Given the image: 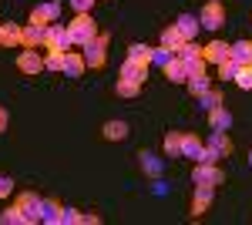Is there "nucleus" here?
<instances>
[{"label": "nucleus", "instance_id": "dca6fc26", "mask_svg": "<svg viewBox=\"0 0 252 225\" xmlns=\"http://www.w3.org/2000/svg\"><path fill=\"white\" fill-rule=\"evenodd\" d=\"M101 134H104V141H125L128 138V121H104Z\"/></svg>", "mask_w": 252, "mask_h": 225}, {"label": "nucleus", "instance_id": "ea45409f", "mask_svg": "<svg viewBox=\"0 0 252 225\" xmlns=\"http://www.w3.org/2000/svg\"><path fill=\"white\" fill-rule=\"evenodd\" d=\"M249 165H252V151H249Z\"/></svg>", "mask_w": 252, "mask_h": 225}, {"label": "nucleus", "instance_id": "39448f33", "mask_svg": "<svg viewBox=\"0 0 252 225\" xmlns=\"http://www.w3.org/2000/svg\"><path fill=\"white\" fill-rule=\"evenodd\" d=\"M67 27H71V34H74V44H81V47H84L88 40L97 37V24H94V17H91V14H78V17L71 20Z\"/></svg>", "mask_w": 252, "mask_h": 225}, {"label": "nucleus", "instance_id": "f3484780", "mask_svg": "<svg viewBox=\"0 0 252 225\" xmlns=\"http://www.w3.org/2000/svg\"><path fill=\"white\" fill-rule=\"evenodd\" d=\"M175 27L182 31V37H185V40H192L195 34H198V27H202V20L195 17V14H182V17L175 20Z\"/></svg>", "mask_w": 252, "mask_h": 225}, {"label": "nucleus", "instance_id": "bb28decb", "mask_svg": "<svg viewBox=\"0 0 252 225\" xmlns=\"http://www.w3.org/2000/svg\"><path fill=\"white\" fill-rule=\"evenodd\" d=\"M215 67H219V77H222V81H235V74H239V67H242V64H239L235 57H225V61H222V64H215Z\"/></svg>", "mask_w": 252, "mask_h": 225}, {"label": "nucleus", "instance_id": "f03ea898", "mask_svg": "<svg viewBox=\"0 0 252 225\" xmlns=\"http://www.w3.org/2000/svg\"><path fill=\"white\" fill-rule=\"evenodd\" d=\"M51 47H58V51H71V47H74V34H71V27H64V24H51L47 34H44V51H51Z\"/></svg>", "mask_w": 252, "mask_h": 225}, {"label": "nucleus", "instance_id": "f8f14e48", "mask_svg": "<svg viewBox=\"0 0 252 225\" xmlns=\"http://www.w3.org/2000/svg\"><path fill=\"white\" fill-rule=\"evenodd\" d=\"M205 145H209V148H212L219 158H229V155H232V138H229L225 131H212Z\"/></svg>", "mask_w": 252, "mask_h": 225}, {"label": "nucleus", "instance_id": "4468645a", "mask_svg": "<svg viewBox=\"0 0 252 225\" xmlns=\"http://www.w3.org/2000/svg\"><path fill=\"white\" fill-rule=\"evenodd\" d=\"M209 125H212V131H229V128H232V114H229V108H225V104L212 108V111H209Z\"/></svg>", "mask_w": 252, "mask_h": 225}, {"label": "nucleus", "instance_id": "0eeeda50", "mask_svg": "<svg viewBox=\"0 0 252 225\" xmlns=\"http://www.w3.org/2000/svg\"><path fill=\"white\" fill-rule=\"evenodd\" d=\"M198 20H202V27H205V31H219V27L225 24V7H222L219 0H209V3L202 7Z\"/></svg>", "mask_w": 252, "mask_h": 225}, {"label": "nucleus", "instance_id": "c756f323", "mask_svg": "<svg viewBox=\"0 0 252 225\" xmlns=\"http://www.w3.org/2000/svg\"><path fill=\"white\" fill-rule=\"evenodd\" d=\"M198 104L205 108V111H212V108H219L222 104V91H215V88H209V91L198 94Z\"/></svg>", "mask_w": 252, "mask_h": 225}, {"label": "nucleus", "instance_id": "2f4dec72", "mask_svg": "<svg viewBox=\"0 0 252 225\" xmlns=\"http://www.w3.org/2000/svg\"><path fill=\"white\" fill-rule=\"evenodd\" d=\"M235 84H239L242 91H252V67H249V64H242V67H239V74H235Z\"/></svg>", "mask_w": 252, "mask_h": 225}, {"label": "nucleus", "instance_id": "ddd939ff", "mask_svg": "<svg viewBox=\"0 0 252 225\" xmlns=\"http://www.w3.org/2000/svg\"><path fill=\"white\" fill-rule=\"evenodd\" d=\"M88 71V61H84V54H78V51H67L64 54V74L67 77H81Z\"/></svg>", "mask_w": 252, "mask_h": 225}, {"label": "nucleus", "instance_id": "a878e982", "mask_svg": "<svg viewBox=\"0 0 252 225\" xmlns=\"http://www.w3.org/2000/svg\"><path fill=\"white\" fill-rule=\"evenodd\" d=\"M64 54H67V51L51 47V51L44 54V67H47V71H64Z\"/></svg>", "mask_w": 252, "mask_h": 225}, {"label": "nucleus", "instance_id": "6ab92c4d", "mask_svg": "<svg viewBox=\"0 0 252 225\" xmlns=\"http://www.w3.org/2000/svg\"><path fill=\"white\" fill-rule=\"evenodd\" d=\"M182 44H185V37H182V31H178L175 24L161 31V47H168L172 54H178V47H182Z\"/></svg>", "mask_w": 252, "mask_h": 225}, {"label": "nucleus", "instance_id": "e433bc0d", "mask_svg": "<svg viewBox=\"0 0 252 225\" xmlns=\"http://www.w3.org/2000/svg\"><path fill=\"white\" fill-rule=\"evenodd\" d=\"M91 3H94V0H71V7H74L78 14H91Z\"/></svg>", "mask_w": 252, "mask_h": 225}, {"label": "nucleus", "instance_id": "412c9836", "mask_svg": "<svg viewBox=\"0 0 252 225\" xmlns=\"http://www.w3.org/2000/svg\"><path fill=\"white\" fill-rule=\"evenodd\" d=\"M178 57H182L189 67H192V64H198V61H205V57H202V47H195L192 40H185V44L178 47Z\"/></svg>", "mask_w": 252, "mask_h": 225}, {"label": "nucleus", "instance_id": "5701e85b", "mask_svg": "<svg viewBox=\"0 0 252 225\" xmlns=\"http://www.w3.org/2000/svg\"><path fill=\"white\" fill-rule=\"evenodd\" d=\"M232 57L239 64H249L252 67V40H235L232 44Z\"/></svg>", "mask_w": 252, "mask_h": 225}, {"label": "nucleus", "instance_id": "7ed1b4c3", "mask_svg": "<svg viewBox=\"0 0 252 225\" xmlns=\"http://www.w3.org/2000/svg\"><path fill=\"white\" fill-rule=\"evenodd\" d=\"M108 40H111L108 34H97L94 40H88V44H84V51H81V54H84V61H88V67H91V71L104 67V61H108V54H104Z\"/></svg>", "mask_w": 252, "mask_h": 225}, {"label": "nucleus", "instance_id": "cd10ccee", "mask_svg": "<svg viewBox=\"0 0 252 225\" xmlns=\"http://www.w3.org/2000/svg\"><path fill=\"white\" fill-rule=\"evenodd\" d=\"M138 158H141V168H145V175H152V178H158V171H161V161H158L155 155H152V151H141Z\"/></svg>", "mask_w": 252, "mask_h": 225}, {"label": "nucleus", "instance_id": "72a5a7b5", "mask_svg": "<svg viewBox=\"0 0 252 225\" xmlns=\"http://www.w3.org/2000/svg\"><path fill=\"white\" fill-rule=\"evenodd\" d=\"M61 225H84V215H81L78 208H64V219Z\"/></svg>", "mask_w": 252, "mask_h": 225}, {"label": "nucleus", "instance_id": "9b49d317", "mask_svg": "<svg viewBox=\"0 0 252 225\" xmlns=\"http://www.w3.org/2000/svg\"><path fill=\"white\" fill-rule=\"evenodd\" d=\"M0 44L3 47H24V27L20 24H0Z\"/></svg>", "mask_w": 252, "mask_h": 225}, {"label": "nucleus", "instance_id": "4be33fe9", "mask_svg": "<svg viewBox=\"0 0 252 225\" xmlns=\"http://www.w3.org/2000/svg\"><path fill=\"white\" fill-rule=\"evenodd\" d=\"M61 219H64V205H58V202H51V198H44V219H40V222L61 225Z\"/></svg>", "mask_w": 252, "mask_h": 225}, {"label": "nucleus", "instance_id": "f704fd0d", "mask_svg": "<svg viewBox=\"0 0 252 225\" xmlns=\"http://www.w3.org/2000/svg\"><path fill=\"white\" fill-rule=\"evenodd\" d=\"M10 192H14V182L7 175H0V198H10Z\"/></svg>", "mask_w": 252, "mask_h": 225}, {"label": "nucleus", "instance_id": "c9c22d12", "mask_svg": "<svg viewBox=\"0 0 252 225\" xmlns=\"http://www.w3.org/2000/svg\"><path fill=\"white\" fill-rule=\"evenodd\" d=\"M168 57H175L172 51H168V47H155V54H152V61H155V64H165Z\"/></svg>", "mask_w": 252, "mask_h": 225}, {"label": "nucleus", "instance_id": "9d476101", "mask_svg": "<svg viewBox=\"0 0 252 225\" xmlns=\"http://www.w3.org/2000/svg\"><path fill=\"white\" fill-rule=\"evenodd\" d=\"M212 185H195V195H192V219H202L209 205H212Z\"/></svg>", "mask_w": 252, "mask_h": 225}, {"label": "nucleus", "instance_id": "20e7f679", "mask_svg": "<svg viewBox=\"0 0 252 225\" xmlns=\"http://www.w3.org/2000/svg\"><path fill=\"white\" fill-rule=\"evenodd\" d=\"M17 71L27 74V77H37L40 71H47V67H44V54H40L37 47H24L17 54Z\"/></svg>", "mask_w": 252, "mask_h": 225}, {"label": "nucleus", "instance_id": "c85d7f7f", "mask_svg": "<svg viewBox=\"0 0 252 225\" xmlns=\"http://www.w3.org/2000/svg\"><path fill=\"white\" fill-rule=\"evenodd\" d=\"M152 54H155V47H148V44H131L128 47V57H135L141 64H152Z\"/></svg>", "mask_w": 252, "mask_h": 225}, {"label": "nucleus", "instance_id": "aec40b11", "mask_svg": "<svg viewBox=\"0 0 252 225\" xmlns=\"http://www.w3.org/2000/svg\"><path fill=\"white\" fill-rule=\"evenodd\" d=\"M198 151H202V141L195 138V134H189V131H182V158H198Z\"/></svg>", "mask_w": 252, "mask_h": 225}, {"label": "nucleus", "instance_id": "1a4fd4ad", "mask_svg": "<svg viewBox=\"0 0 252 225\" xmlns=\"http://www.w3.org/2000/svg\"><path fill=\"white\" fill-rule=\"evenodd\" d=\"M161 71H165V77H168L172 84H185V81H189V64H185L178 54L168 57V61L161 64Z\"/></svg>", "mask_w": 252, "mask_h": 225}, {"label": "nucleus", "instance_id": "2eb2a0df", "mask_svg": "<svg viewBox=\"0 0 252 225\" xmlns=\"http://www.w3.org/2000/svg\"><path fill=\"white\" fill-rule=\"evenodd\" d=\"M148 74V64H141L135 57H125V64H121V77H131V81H145Z\"/></svg>", "mask_w": 252, "mask_h": 225}, {"label": "nucleus", "instance_id": "58836bf2", "mask_svg": "<svg viewBox=\"0 0 252 225\" xmlns=\"http://www.w3.org/2000/svg\"><path fill=\"white\" fill-rule=\"evenodd\" d=\"M7 125H10V114H7V111H3V108H0V134L7 131Z\"/></svg>", "mask_w": 252, "mask_h": 225}, {"label": "nucleus", "instance_id": "7c9ffc66", "mask_svg": "<svg viewBox=\"0 0 252 225\" xmlns=\"http://www.w3.org/2000/svg\"><path fill=\"white\" fill-rule=\"evenodd\" d=\"M0 225H27V222H24V212L14 205V208H7V212H0Z\"/></svg>", "mask_w": 252, "mask_h": 225}, {"label": "nucleus", "instance_id": "4c0bfd02", "mask_svg": "<svg viewBox=\"0 0 252 225\" xmlns=\"http://www.w3.org/2000/svg\"><path fill=\"white\" fill-rule=\"evenodd\" d=\"M44 10H47L51 24H58V17H61V3H44Z\"/></svg>", "mask_w": 252, "mask_h": 225}, {"label": "nucleus", "instance_id": "f257e3e1", "mask_svg": "<svg viewBox=\"0 0 252 225\" xmlns=\"http://www.w3.org/2000/svg\"><path fill=\"white\" fill-rule=\"evenodd\" d=\"M14 205L24 212V222H27V225H34V222H40V219H44V198H37L34 192H20Z\"/></svg>", "mask_w": 252, "mask_h": 225}, {"label": "nucleus", "instance_id": "a211bd4d", "mask_svg": "<svg viewBox=\"0 0 252 225\" xmlns=\"http://www.w3.org/2000/svg\"><path fill=\"white\" fill-rule=\"evenodd\" d=\"M44 34H47V27L27 24V27H24V47H40V51H44Z\"/></svg>", "mask_w": 252, "mask_h": 225}, {"label": "nucleus", "instance_id": "423d86ee", "mask_svg": "<svg viewBox=\"0 0 252 225\" xmlns=\"http://www.w3.org/2000/svg\"><path fill=\"white\" fill-rule=\"evenodd\" d=\"M192 182L195 185H219L222 182V168L215 165V161H195V168H192Z\"/></svg>", "mask_w": 252, "mask_h": 225}, {"label": "nucleus", "instance_id": "6e6552de", "mask_svg": "<svg viewBox=\"0 0 252 225\" xmlns=\"http://www.w3.org/2000/svg\"><path fill=\"white\" fill-rule=\"evenodd\" d=\"M202 57H205V64H222L225 57H232V44H225V40H209V44L202 47Z\"/></svg>", "mask_w": 252, "mask_h": 225}, {"label": "nucleus", "instance_id": "393cba45", "mask_svg": "<svg viewBox=\"0 0 252 225\" xmlns=\"http://www.w3.org/2000/svg\"><path fill=\"white\" fill-rule=\"evenodd\" d=\"M161 148H165V155L178 158V155H182V131H168L165 141H161Z\"/></svg>", "mask_w": 252, "mask_h": 225}, {"label": "nucleus", "instance_id": "473e14b6", "mask_svg": "<svg viewBox=\"0 0 252 225\" xmlns=\"http://www.w3.org/2000/svg\"><path fill=\"white\" fill-rule=\"evenodd\" d=\"M27 24H37V27H51V17H47V10H44V3L31 10V20Z\"/></svg>", "mask_w": 252, "mask_h": 225}, {"label": "nucleus", "instance_id": "b1692460", "mask_svg": "<svg viewBox=\"0 0 252 225\" xmlns=\"http://www.w3.org/2000/svg\"><path fill=\"white\" fill-rule=\"evenodd\" d=\"M115 91H118V97H135V94L141 91V81H131V77H118Z\"/></svg>", "mask_w": 252, "mask_h": 225}]
</instances>
